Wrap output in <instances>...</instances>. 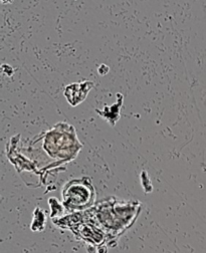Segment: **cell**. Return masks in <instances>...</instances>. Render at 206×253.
Returning a JSON list of instances; mask_svg holds the SVG:
<instances>
[{"label":"cell","instance_id":"1","mask_svg":"<svg viewBox=\"0 0 206 253\" xmlns=\"http://www.w3.org/2000/svg\"><path fill=\"white\" fill-rule=\"evenodd\" d=\"M64 205L69 210H83L95 199V190L89 179L70 181L63 189Z\"/></svg>","mask_w":206,"mask_h":253},{"label":"cell","instance_id":"2","mask_svg":"<svg viewBox=\"0 0 206 253\" xmlns=\"http://www.w3.org/2000/svg\"><path fill=\"white\" fill-rule=\"evenodd\" d=\"M44 149L51 156H58L62 152H70L73 148H82L73 126L60 123L47 132L44 138Z\"/></svg>","mask_w":206,"mask_h":253},{"label":"cell","instance_id":"3","mask_svg":"<svg viewBox=\"0 0 206 253\" xmlns=\"http://www.w3.org/2000/svg\"><path fill=\"white\" fill-rule=\"evenodd\" d=\"M95 86L92 81H83L68 84L64 89V96L72 107H77L82 104L87 97V94Z\"/></svg>","mask_w":206,"mask_h":253},{"label":"cell","instance_id":"4","mask_svg":"<svg viewBox=\"0 0 206 253\" xmlns=\"http://www.w3.org/2000/svg\"><path fill=\"white\" fill-rule=\"evenodd\" d=\"M117 98H118V102L116 105L112 106L110 108V111H108V109H104V111H101V110H96V112L102 116L103 118H105L107 121L110 122V124L112 126H115L116 122L119 120V110L120 108L122 107L123 105V100H124V97L122 96L121 93H117Z\"/></svg>","mask_w":206,"mask_h":253}]
</instances>
